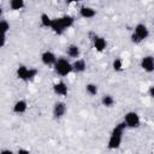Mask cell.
I'll return each mask as SVG.
<instances>
[{"instance_id":"cell-2","label":"cell","mask_w":154,"mask_h":154,"mask_svg":"<svg viewBox=\"0 0 154 154\" xmlns=\"http://www.w3.org/2000/svg\"><path fill=\"white\" fill-rule=\"evenodd\" d=\"M37 73H38V70L36 67H29L23 64L18 65L16 69V77L23 82H30V81L35 79Z\"/></svg>"},{"instance_id":"cell-16","label":"cell","mask_w":154,"mask_h":154,"mask_svg":"<svg viewBox=\"0 0 154 154\" xmlns=\"http://www.w3.org/2000/svg\"><path fill=\"white\" fill-rule=\"evenodd\" d=\"M66 54H67L69 58L77 59V58H79V55H81V48H79L77 45H70V46H67V48H66Z\"/></svg>"},{"instance_id":"cell-10","label":"cell","mask_w":154,"mask_h":154,"mask_svg":"<svg viewBox=\"0 0 154 154\" xmlns=\"http://www.w3.org/2000/svg\"><path fill=\"white\" fill-rule=\"evenodd\" d=\"M26 111H28V101L24 100V99L17 100L12 106V112L14 114H18V116L19 114H24Z\"/></svg>"},{"instance_id":"cell-13","label":"cell","mask_w":154,"mask_h":154,"mask_svg":"<svg viewBox=\"0 0 154 154\" xmlns=\"http://www.w3.org/2000/svg\"><path fill=\"white\" fill-rule=\"evenodd\" d=\"M49 29H51L55 35H58V36L63 35V34L66 31V29L63 26V24L60 23V20H59L58 17H57V18H52V23H51Z\"/></svg>"},{"instance_id":"cell-19","label":"cell","mask_w":154,"mask_h":154,"mask_svg":"<svg viewBox=\"0 0 154 154\" xmlns=\"http://www.w3.org/2000/svg\"><path fill=\"white\" fill-rule=\"evenodd\" d=\"M8 5H10V8L12 11H19V10H22L24 7L25 0H10Z\"/></svg>"},{"instance_id":"cell-14","label":"cell","mask_w":154,"mask_h":154,"mask_svg":"<svg viewBox=\"0 0 154 154\" xmlns=\"http://www.w3.org/2000/svg\"><path fill=\"white\" fill-rule=\"evenodd\" d=\"M96 13H97L96 10L90 7V6H82L79 8V16L84 19H91L96 16Z\"/></svg>"},{"instance_id":"cell-28","label":"cell","mask_w":154,"mask_h":154,"mask_svg":"<svg viewBox=\"0 0 154 154\" xmlns=\"http://www.w3.org/2000/svg\"><path fill=\"white\" fill-rule=\"evenodd\" d=\"M1 16H2V7L0 6V19H1Z\"/></svg>"},{"instance_id":"cell-25","label":"cell","mask_w":154,"mask_h":154,"mask_svg":"<svg viewBox=\"0 0 154 154\" xmlns=\"http://www.w3.org/2000/svg\"><path fill=\"white\" fill-rule=\"evenodd\" d=\"M148 94H149V96H150V97H153V96H154V87H153V85H150V87H149Z\"/></svg>"},{"instance_id":"cell-3","label":"cell","mask_w":154,"mask_h":154,"mask_svg":"<svg viewBox=\"0 0 154 154\" xmlns=\"http://www.w3.org/2000/svg\"><path fill=\"white\" fill-rule=\"evenodd\" d=\"M149 36V29L146 24L143 23H138L135 25L134 28V31L130 36V40L134 45H140L142 43L144 40H147Z\"/></svg>"},{"instance_id":"cell-18","label":"cell","mask_w":154,"mask_h":154,"mask_svg":"<svg viewBox=\"0 0 154 154\" xmlns=\"http://www.w3.org/2000/svg\"><path fill=\"white\" fill-rule=\"evenodd\" d=\"M51 23H52V17L48 13H41L40 14V24H41V26L49 29Z\"/></svg>"},{"instance_id":"cell-20","label":"cell","mask_w":154,"mask_h":154,"mask_svg":"<svg viewBox=\"0 0 154 154\" xmlns=\"http://www.w3.org/2000/svg\"><path fill=\"white\" fill-rule=\"evenodd\" d=\"M85 91H87L88 95L95 96V95H97V93H99V87H97V84H95V83H87V84H85Z\"/></svg>"},{"instance_id":"cell-6","label":"cell","mask_w":154,"mask_h":154,"mask_svg":"<svg viewBox=\"0 0 154 154\" xmlns=\"http://www.w3.org/2000/svg\"><path fill=\"white\" fill-rule=\"evenodd\" d=\"M67 112V105L64 101H55L52 108V114L54 119H61Z\"/></svg>"},{"instance_id":"cell-12","label":"cell","mask_w":154,"mask_h":154,"mask_svg":"<svg viewBox=\"0 0 154 154\" xmlns=\"http://www.w3.org/2000/svg\"><path fill=\"white\" fill-rule=\"evenodd\" d=\"M71 69L75 73H83L87 70V63L84 59L77 58L73 60V63H71Z\"/></svg>"},{"instance_id":"cell-21","label":"cell","mask_w":154,"mask_h":154,"mask_svg":"<svg viewBox=\"0 0 154 154\" xmlns=\"http://www.w3.org/2000/svg\"><path fill=\"white\" fill-rule=\"evenodd\" d=\"M112 69H113V71H116V72H122L123 69H124V63H123V60H122L120 58H116V59L112 61Z\"/></svg>"},{"instance_id":"cell-8","label":"cell","mask_w":154,"mask_h":154,"mask_svg":"<svg viewBox=\"0 0 154 154\" xmlns=\"http://www.w3.org/2000/svg\"><path fill=\"white\" fill-rule=\"evenodd\" d=\"M41 63L43 64V65H46V66H53L54 64H55V61H57V55L52 52V51H45V52H42L41 53Z\"/></svg>"},{"instance_id":"cell-5","label":"cell","mask_w":154,"mask_h":154,"mask_svg":"<svg viewBox=\"0 0 154 154\" xmlns=\"http://www.w3.org/2000/svg\"><path fill=\"white\" fill-rule=\"evenodd\" d=\"M124 124L126 128L129 129H137L141 125V118L138 116V113H136L135 111H129L125 113L124 119H123Z\"/></svg>"},{"instance_id":"cell-24","label":"cell","mask_w":154,"mask_h":154,"mask_svg":"<svg viewBox=\"0 0 154 154\" xmlns=\"http://www.w3.org/2000/svg\"><path fill=\"white\" fill-rule=\"evenodd\" d=\"M17 153H18V154H29V153H30V150L20 148V149H18V150H17Z\"/></svg>"},{"instance_id":"cell-4","label":"cell","mask_w":154,"mask_h":154,"mask_svg":"<svg viewBox=\"0 0 154 154\" xmlns=\"http://www.w3.org/2000/svg\"><path fill=\"white\" fill-rule=\"evenodd\" d=\"M53 69L55 71V73L60 77H66L67 75H70L72 72V69H71V61L67 59V58H58L55 64L53 65Z\"/></svg>"},{"instance_id":"cell-23","label":"cell","mask_w":154,"mask_h":154,"mask_svg":"<svg viewBox=\"0 0 154 154\" xmlns=\"http://www.w3.org/2000/svg\"><path fill=\"white\" fill-rule=\"evenodd\" d=\"M5 45H6V35L0 34V48L5 47Z\"/></svg>"},{"instance_id":"cell-17","label":"cell","mask_w":154,"mask_h":154,"mask_svg":"<svg viewBox=\"0 0 154 154\" xmlns=\"http://www.w3.org/2000/svg\"><path fill=\"white\" fill-rule=\"evenodd\" d=\"M114 103H116V100H114V97L111 94H105V95L101 96V105L103 107L111 108V107L114 106Z\"/></svg>"},{"instance_id":"cell-1","label":"cell","mask_w":154,"mask_h":154,"mask_svg":"<svg viewBox=\"0 0 154 154\" xmlns=\"http://www.w3.org/2000/svg\"><path fill=\"white\" fill-rule=\"evenodd\" d=\"M126 129L124 122H120L118 123L113 130L111 131V135H109V138H108V142H107V148L113 150V149H118L123 142V134H124V130Z\"/></svg>"},{"instance_id":"cell-26","label":"cell","mask_w":154,"mask_h":154,"mask_svg":"<svg viewBox=\"0 0 154 154\" xmlns=\"http://www.w3.org/2000/svg\"><path fill=\"white\" fill-rule=\"evenodd\" d=\"M78 1H81V0H65L66 4H73V2H78Z\"/></svg>"},{"instance_id":"cell-15","label":"cell","mask_w":154,"mask_h":154,"mask_svg":"<svg viewBox=\"0 0 154 154\" xmlns=\"http://www.w3.org/2000/svg\"><path fill=\"white\" fill-rule=\"evenodd\" d=\"M59 18V20H60V23L63 24V26L67 30V29H70L71 26H73V24H75V18L72 17V16H70V14H63V16H60V17H58Z\"/></svg>"},{"instance_id":"cell-27","label":"cell","mask_w":154,"mask_h":154,"mask_svg":"<svg viewBox=\"0 0 154 154\" xmlns=\"http://www.w3.org/2000/svg\"><path fill=\"white\" fill-rule=\"evenodd\" d=\"M0 153H10V154H11V153H13V152H12L11 149H2V150H0Z\"/></svg>"},{"instance_id":"cell-22","label":"cell","mask_w":154,"mask_h":154,"mask_svg":"<svg viewBox=\"0 0 154 154\" xmlns=\"http://www.w3.org/2000/svg\"><path fill=\"white\" fill-rule=\"evenodd\" d=\"M10 30V23L7 20H4V19H0V34H4V35H7Z\"/></svg>"},{"instance_id":"cell-7","label":"cell","mask_w":154,"mask_h":154,"mask_svg":"<svg viewBox=\"0 0 154 154\" xmlns=\"http://www.w3.org/2000/svg\"><path fill=\"white\" fill-rule=\"evenodd\" d=\"M140 66H141V69H142L144 72L152 73V72L154 71V58H153V55H144V57L141 59Z\"/></svg>"},{"instance_id":"cell-9","label":"cell","mask_w":154,"mask_h":154,"mask_svg":"<svg viewBox=\"0 0 154 154\" xmlns=\"http://www.w3.org/2000/svg\"><path fill=\"white\" fill-rule=\"evenodd\" d=\"M91 42H93L94 49H95L96 52H99V53H102V52L106 51V48H107V41H106V38L102 37V36L96 35V36L91 40Z\"/></svg>"},{"instance_id":"cell-11","label":"cell","mask_w":154,"mask_h":154,"mask_svg":"<svg viewBox=\"0 0 154 154\" xmlns=\"http://www.w3.org/2000/svg\"><path fill=\"white\" fill-rule=\"evenodd\" d=\"M53 93L58 96H66L69 93L67 84L64 81H58L53 84Z\"/></svg>"}]
</instances>
